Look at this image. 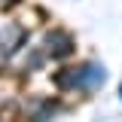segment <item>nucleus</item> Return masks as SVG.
<instances>
[{"instance_id":"f257e3e1","label":"nucleus","mask_w":122,"mask_h":122,"mask_svg":"<svg viewBox=\"0 0 122 122\" xmlns=\"http://www.w3.org/2000/svg\"><path fill=\"white\" fill-rule=\"evenodd\" d=\"M104 79H107L104 64H98V61H79V64L64 67L55 82L67 92H98L104 86Z\"/></svg>"},{"instance_id":"39448f33","label":"nucleus","mask_w":122,"mask_h":122,"mask_svg":"<svg viewBox=\"0 0 122 122\" xmlns=\"http://www.w3.org/2000/svg\"><path fill=\"white\" fill-rule=\"evenodd\" d=\"M119 98H122V89H119Z\"/></svg>"},{"instance_id":"f03ea898","label":"nucleus","mask_w":122,"mask_h":122,"mask_svg":"<svg viewBox=\"0 0 122 122\" xmlns=\"http://www.w3.org/2000/svg\"><path fill=\"white\" fill-rule=\"evenodd\" d=\"M21 46H25V30L18 28V25L3 28V30H0V64H6Z\"/></svg>"},{"instance_id":"20e7f679","label":"nucleus","mask_w":122,"mask_h":122,"mask_svg":"<svg viewBox=\"0 0 122 122\" xmlns=\"http://www.w3.org/2000/svg\"><path fill=\"white\" fill-rule=\"evenodd\" d=\"M9 3H15V0H0V6H9Z\"/></svg>"},{"instance_id":"7ed1b4c3","label":"nucleus","mask_w":122,"mask_h":122,"mask_svg":"<svg viewBox=\"0 0 122 122\" xmlns=\"http://www.w3.org/2000/svg\"><path fill=\"white\" fill-rule=\"evenodd\" d=\"M46 52L52 55V58H67L70 52H73V40H70V34H64V30H55V34H49L46 37Z\"/></svg>"}]
</instances>
